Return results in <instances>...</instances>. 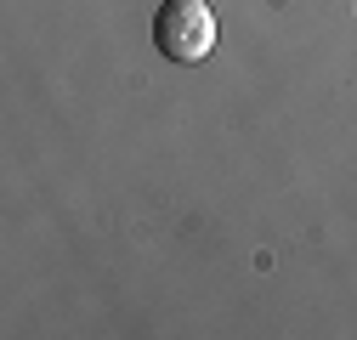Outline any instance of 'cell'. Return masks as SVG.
I'll return each mask as SVG.
<instances>
[{"label": "cell", "instance_id": "obj_1", "mask_svg": "<svg viewBox=\"0 0 357 340\" xmlns=\"http://www.w3.org/2000/svg\"><path fill=\"white\" fill-rule=\"evenodd\" d=\"M153 46L176 63H204L215 52V12H204V0H165L153 12Z\"/></svg>", "mask_w": 357, "mask_h": 340}]
</instances>
